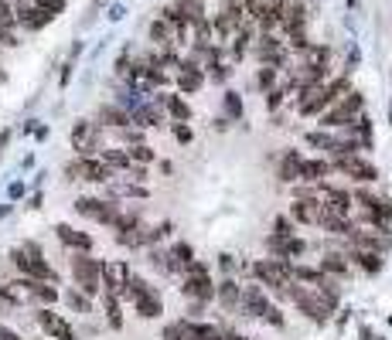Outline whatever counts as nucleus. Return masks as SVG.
Here are the masks:
<instances>
[{"instance_id":"obj_1","label":"nucleus","mask_w":392,"mask_h":340,"mask_svg":"<svg viewBox=\"0 0 392 340\" xmlns=\"http://www.w3.org/2000/svg\"><path fill=\"white\" fill-rule=\"evenodd\" d=\"M287 299H294L300 313H304L307 320H314V324H328L331 313H334V303H331L324 293H317L314 286H297V282H290Z\"/></svg>"},{"instance_id":"obj_2","label":"nucleus","mask_w":392,"mask_h":340,"mask_svg":"<svg viewBox=\"0 0 392 340\" xmlns=\"http://www.w3.org/2000/svg\"><path fill=\"white\" fill-rule=\"evenodd\" d=\"M123 296L133 303V307H137V313H140L143 320H157V317L164 313V299L154 293V286H150L147 279L133 276V272H130V279H126Z\"/></svg>"},{"instance_id":"obj_3","label":"nucleus","mask_w":392,"mask_h":340,"mask_svg":"<svg viewBox=\"0 0 392 340\" xmlns=\"http://www.w3.org/2000/svg\"><path fill=\"white\" fill-rule=\"evenodd\" d=\"M11 262L21 276L28 279H45V282H55V269L45 262V255H41V248L34 245V242H24L21 248L11 252Z\"/></svg>"},{"instance_id":"obj_4","label":"nucleus","mask_w":392,"mask_h":340,"mask_svg":"<svg viewBox=\"0 0 392 340\" xmlns=\"http://www.w3.org/2000/svg\"><path fill=\"white\" fill-rule=\"evenodd\" d=\"M361 106H365V95H361L359 89H348V92L334 102V109H324V112H321V126H324V129L351 126L355 123V116L361 112Z\"/></svg>"},{"instance_id":"obj_5","label":"nucleus","mask_w":392,"mask_h":340,"mask_svg":"<svg viewBox=\"0 0 392 340\" xmlns=\"http://www.w3.org/2000/svg\"><path fill=\"white\" fill-rule=\"evenodd\" d=\"M252 272H256V279L267 286V289H273V293L287 296L290 293V282H294V276H290V259H259V262L252 265Z\"/></svg>"},{"instance_id":"obj_6","label":"nucleus","mask_w":392,"mask_h":340,"mask_svg":"<svg viewBox=\"0 0 392 340\" xmlns=\"http://www.w3.org/2000/svg\"><path fill=\"white\" fill-rule=\"evenodd\" d=\"M72 276H76V286L86 296H96L99 286H103V262L93 259L89 252H76L72 255Z\"/></svg>"},{"instance_id":"obj_7","label":"nucleus","mask_w":392,"mask_h":340,"mask_svg":"<svg viewBox=\"0 0 392 340\" xmlns=\"http://www.w3.org/2000/svg\"><path fill=\"white\" fill-rule=\"evenodd\" d=\"M331 170L345 174L359 184H368V181H378V167L372 160H361L359 154H341V156H331Z\"/></svg>"},{"instance_id":"obj_8","label":"nucleus","mask_w":392,"mask_h":340,"mask_svg":"<svg viewBox=\"0 0 392 340\" xmlns=\"http://www.w3.org/2000/svg\"><path fill=\"white\" fill-rule=\"evenodd\" d=\"M65 174H68V181H89V184H110L113 177V170L96 156H78L72 164H65Z\"/></svg>"},{"instance_id":"obj_9","label":"nucleus","mask_w":392,"mask_h":340,"mask_svg":"<svg viewBox=\"0 0 392 340\" xmlns=\"http://www.w3.org/2000/svg\"><path fill=\"white\" fill-rule=\"evenodd\" d=\"M72 150L78 156H93L96 150H103V126L96 119H78L72 126Z\"/></svg>"},{"instance_id":"obj_10","label":"nucleus","mask_w":392,"mask_h":340,"mask_svg":"<svg viewBox=\"0 0 392 340\" xmlns=\"http://www.w3.org/2000/svg\"><path fill=\"white\" fill-rule=\"evenodd\" d=\"M348 245L351 248H368V252H389L392 248V232L389 225H382V228H365V225H355V232L348 235Z\"/></svg>"},{"instance_id":"obj_11","label":"nucleus","mask_w":392,"mask_h":340,"mask_svg":"<svg viewBox=\"0 0 392 340\" xmlns=\"http://www.w3.org/2000/svg\"><path fill=\"white\" fill-rule=\"evenodd\" d=\"M287 51H290V48L283 45L273 31H259V34H256V58H259V65L283 68V65H287Z\"/></svg>"},{"instance_id":"obj_12","label":"nucleus","mask_w":392,"mask_h":340,"mask_svg":"<svg viewBox=\"0 0 392 340\" xmlns=\"http://www.w3.org/2000/svg\"><path fill=\"white\" fill-rule=\"evenodd\" d=\"M14 4V21L24 28V31H41V28H48L55 17L48 14V11H41L34 0H11Z\"/></svg>"},{"instance_id":"obj_13","label":"nucleus","mask_w":392,"mask_h":340,"mask_svg":"<svg viewBox=\"0 0 392 340\" xmlns=\"http://www.w3.org/2000/svg\"><path fill=\"white\" fill-rule=\"evenodd\" d=\"M76 211H78L82 218L96 221V225H113V218L120 215V204L103 201V198H78V201H76Z\"/></svg>"},{"instance_id":"obj_14","label":"nucleus","mask_w":392,"mask_h":340,"mask_svg":"<svg viewBox=\"0 0 392 340\" xmlns=\"http://www.w3.org/2000/svg\"><path fill=\"white\" fill-rule=\"evenodd\" d=\"M328 215H331V211L317 201V198H300V201L290 204V218L300 221V225H314V228H321Z\"/></svg>"},{"instance_id":"obj_15","label":"nucleus","mask_w":392,"mask_h":340,"mask_svg":"<svg viewBox=\"0 0 392 340\" xmlns=\"http://www.w3.org/2000/svg\"><path fill=\"white\" fill-rule=\"evenodd\" d=\"M34 320H38V326H41L45 334H51L55 340H78V337H76V330L68 326V320H65L62 313H55V309L41 307L38 313H34Z\"/></svg>"},{"instance_id":"obj_16","label":"nucleus","mask_w":392,"mask_h":340,"mask_svg":"<svg viewBox=\"0 0 392 340\" xmlns=\"http://www.w3.org/2000/svg\"><path fill=\"white\" fill-rule=\"evenodd\" d=\"M307 4H300V0H283V11H280V28L283 31H304L307 28Z\"/></svg>"},{"instance_id":"obj_17","label":"nucleus","mask_w":392,"mask_h":340,"mask_svg":"<svg viewBox=\"0 0 392 340\" xmlns=\"http://www.w3.org/2000/svg\"><path fill=\"white\" fill-rule=\"evenodd\" d=\"M202 85H205V68L188 62V58H181V65H177V89L185 95H191V92H198Z\"/></svg>"},{"instance_id":"obj_18","label":"nucleus","mask_w":392,"mask_h":340,"mask_svg":"<svg viewBox=\"0 0 392 340\" xmlns=\"http://www.w3.org/2000/svg\"><path fill=\"white\" fill-rule=\"evenodd\" d=\"M126 279H130V265L126 262H103V286H106V293H116L123 296L126 289Z\"/></svg>"},{"instance_id":"obj_19","label":"nucleus","mask_w":392,"mask_h":340,"mask_svg":"<svg viewBox=\"0 0 392 340\" xmlns=\"http://www.w3.org/2000/svg\"><path fill=\"white\" fill-rule=\"evenodd\" d=\"M147 34H150V41H154L157 48H181V45H185V41H181V34L174 31L164 17H154V21H150V28H147Z\"/></svg>"},{"instance_id":"obj_20","label":"nucleus","mask_w":392,"mask_h":340,"mask_svg":"<svg viewBox=\"0 0 392 340\" xmlns=\"http://www.w3.org/2000/svg\"><path fill=\"white\" fill-rule=\"evenodd\" d=\"M181 293L188 299H198V303H208L215 296V286H212V276H185L181 282Z\"/></svg>"},{"instance_id":"obj_21","label":"nucleus","mask_w":392,"mask_h":340,"mask_svg":"<svg viewBox=\"0 0 392 340\" xmlns=\"http://www.w3.org/2000/svg\"><path fill=\"white\" fill-rule=\"evenodd\" d=\"M269 296L263 286H246L242 296H239V307L246 309V317H263V309H267Z\"/></svg>"},{"instance_id":"obj_22","label":"nucleus","mask_w":392,"mask_h":340,"mask_svg":"<svg viewBox=\"0 0 392 340\" xmlns=\"http://www.w3.org/2000/svg\"><path fill=\"white\" fill-rule=\"evenodd\" d=\"M348 259L359 265L361 272H368V276H378V272L386 269V259H382V252H368V248H351V252H348Z\"/></svg>"},{"instance_id":"obj_23","label":"nucleus","mask_w":392,"mask_h":340,"mask_svg":"<svg viewBox=\"0 0 392 340\" xmlns=\"http://www.w3.org/2000/svg\"><path fill=\"white\" fill-rule=\"evenodd\" d=\"M55 235H58V242L68 248H76V252H93V235L78 232L72 225H55Z\"/></svg>"},{"instance_id":"obj_24","label":"nucleus","mask_w":392,"mask_h":340,"mask_svg":"<svg viewBox=\"0 0 392 340\" xmlns=\"http://www.w3.org/2000/svg\"><path fill=\"white\" fill-rule=\"evenodd\" d=\"M96 123L113 126V129H123V126H130V112H126L123 106H116V102H106V106L96 109Z\"/></svg>"},{"instance_id":"obj_25","label":"nucleus","mask_w":392,"mask_h":340,"mask_svg":"<svg viewBox=\"0 0 392 340\" xmlns=\"http://www.w3.org/2000/svg\"><path fill=\"white\" fill-rule=\"evenodd\" d=\"M317 269H321L324 276L338 279V282L351 276V265H348V259H345V255H341V252H328V255H324V259L317 262Z\"/></svg>"},{"instance_id":"obj_26","label":"nucleus","mask_w":392,"mask_h":340,"mask_svg":"<svg viewBox=\"0 0 392 340\" xmlns=\"http://www.w3.org/2000/svg\"><path fill=\"white\" fill-rule=\"evenodd\" d=\"M331 174V164L328 160H300V181H307V184H321L324 177Z\"/></svg>"},{"instance_id":"obj_27","label":"nucleus","mask_w":392,"mask_h":340,"mask_svg":"<svg viewBox=\"0 0 392 340\" xmlns=\"http://www.w3.org/2000/svg\"><path fill=\"white\" fill-rule=\"evenodd\" d=\"M300 160H304V156H300L297 150L283 154L280 167H277V177H280L283 184H297V181H300Z\"/></svg>"},{"instance_id":"obj_28","label":"nucleus","mask_w":392,"mask_h":340,"mask_svg":"<svg viewBox=\"0 0 392 340\" xmlns=\"http://www.w3.org/2000/svg\"><path fill=\"white\" fill-rule=\"evenodd\" d=\"M157 102L160 106H167V112H171L177 123H188L191 119V106L181 99V95H171V92H157Z\"/></svg>"},{"instance_id":"obj_29","label":"nucleus","mask_w":392,"mask_h":340,"mask_svg":"<svg viewBox=\"0 0 392 340\" xmlns=\"http://www.w3.org/2000/svg\"><path fill=\"white\" fill-rule=\"evenodd\" d=\"M215 296H219V303L225 309H235V307H239V296H242V289H239V282L229 276V279H222L219 286H215Z\"/></svg>"},{"instance_id":"obj_30","label":"nucleus","mask_w":392,"mask_h":340,"mask_svg":"<svg viewBox=\"0 0 392 340\" xmlns=\"http://www.w3.org/2000/svg\"><path fill=\"white\" fill-rule=\"evenodd\" d=\"M130 123L140 126V129H150V126H160V109L154 106H137L130 112Z\"/></svg>"},{"instance_id":"obj_31","label":"nucleus","mask_w":392,"mask_h":340,"mask_svg":"<svg viewBox=\"0 0 392 340\" xmlns=\"http://www.w3.org/2000/svg\"><path fill=\"white\" fill-rule=\"evenodd\" d=\"M304 143L314 147V150H324V154H334V150H338V137H331L324 129H311V133L304 137Z\"/></svg>"},{"instance_id":"obj_32","label":"nucleus","mask_w":392,"mask_h":340,"mask_svg":"<svg viewBox=\"0 0 392 340\" xmlns=\"http://www.w3.org/2000/svg\"><path fill=\"white\" fill-rule=\"evenodd\" d=\"M99 160L110 170H130V164H133V160H130V150H120V147H116V150H106V147H103V150H99Z\"/></svg>"},{"instance_id":"obj_33","label":"nucleus","mask_w":392,"mask_h":340,"mask_svg":"<svg viewBox=\"0 0 392 340\" xmlns=\"http://www.w3.org/2000/svg\"><path fill=\"white\" fill-rule=\"evenodd\" d=\"M103 303H106V317H110V326H113V330H120V326H123V309H120V296H116V293H106V296H103Z\"/></svg>"},{"instance_id":"obj_34","label":"nucleus","mask_w":392,"mask_h":340,"mask_svg":"<svg viewBox=\"0 0 392 340\" xmlns=\"http://www.w3.org/2000/svg\"><path fill=\"white\" fill-rule=\"evenodd\" d=\"M277 72L280 68H273V65H259V72H256V85L267 92V89H273L277 85Z\"/></svg>"},{"instance_id":"obj_35","label":"nucleus","mask_w":392,"mask_h":340,"mask_svg":"<svg viewBox=\"0 0 392 340\" xmlns=\"http://www.w3.org/2000/svg\"><path fill=\"white\" fill-rule=\"evenodd\" d=\"M130 160H133V164H154L157 156L147 143H133V147H130Z\"/></svg>"},{"instance_id":"obj_36","label":"nucleus","mask_w":392,"mask_h":340,"mask_svg":"<svg viewBox=\"0 0 392 340\" xmlns=\"http://www.w3.org/2000/svg\"><path fill=\"white\" fill-rule=\"evenodd\" d=\"M174 4H177V7H181V11L188 14L191 24H195L198 17H205V4H202V0H174Z\"/></svg>"},{"instance_id":"obj_37","label":"nucleus","mask_w":392,"mask_h":340,"mask_svg":"<svg viewBox=\"0 0 392 340\" xmlns=\"http://www.w3.org/2000/svg\"><path fill=\"white\" fill-rule=\"evenodd\" d=\"M160 340H191L188 337V324H185V320L167 324V326H164V334H160Z\"/></svg>"},{"instance_id":"obj_38","label":"nucleus","mask_w":392,"mask_h":340,"mask_svg":"<svg viewBox=\"0 0 392 340\" xmlns=\"http://www.w3.org/2000/svg\"><path fill=\"white\" fill-rule=\"evenodd\" d=\"M14 4H11V0H0V28H4V31H14Z\"/></svg>"},{"instance_id":"obj_39","label":"nucleus","mask_w":392,"mask_h":340,"mask_svg":"<svg viewBox=\"0 0 392 340\" xmlns=\"http://www.w3.org/2000/svg\"><path fill=\"white\" fill-rule=\"evenodd\" d=\"M65 299H68V307L78 309V313H89V296L82 293V289H72V293H65Z\"/></svg>"},{"instance_id":"obj_40","label":"nucleus","mask_w":392,"mask_h":340,"mask_svg":"<svg viewBox=\"0 0 392 340\" xmlns=\"http://www.w3.org/2000/svg\"><path fill=\"white\" fill-rule=\"evenodd\" d=\"M225 112L232 119H242V99H239V92H225Z\"/></svg>"},{"instance_id":"obj_41","label":"nucleus","mask_w":392,"mask_h":340,"mask_svg":"<svg viewBox=\"0 0 392 340\" xmlns=\"http://www.w3.org/2000/svg\"><path fill=\"white\" fill-rule=\"evenodd\" d=\"M259 320H267L269 326H277V330H280V326H283V313H280V307L267 303V309H263V317H259Z\"/></svg>"},{"instance_id":"obj_42","label":"nucleus","mask_w":392,"mask_h":340,"mask_svg":"<svg viewBox=\"0 0 392 340\" xmlns=\"http://www.w3.org/2000/svg\"><path fill=\"white\" fill-rule=\"evenodd\" d=\"M181 272H185V276H208V272H212V265L202 262V259H191V262L185 265Z\"/></svg>"},{"instance_id":"obj_43","label":"nucleus","mask_w":392,"mask_h":340,"mask_svg":"<svg viewBox=\"0 0 392 340\" xmlns=\"http://www.w3.org/2000/svg\"><path fill=\"white\" fill-rule=\"evenodd\" d=\"M41 11H48L51 17H58V14H65V0H34Z\"/></svg>"},{"instance_id":"obj_44","label":"nucleus","mask_w":392,"mask_h":340,"mask_svg":"<svg viewBox=\"0 0 392 340\" xmlns=\"http://www.w3.org/2000/svg\"><path fill=\"white\" fill-rule=\"evenodd\" d=\"M273 235H294V221L287 215H280L277 221H273Z\"/></svg>"},{"instance_id":"obj_45","label":"nucleus","mask_w":392,"mask_h":340,"mask_svg":"<svg viewBox=\"0 0 392 340\" xmlns=\"http://www.w3.org/2000/svg\"><path fill=\"white\" fill-rule=\"evenodd\" d=\"M120 137H123V143H130V147H133V143H143V133H140V129H133V123L123 126V129H120Z\"/></svg>"},{"instance_id":"obj_46","label":"nucleus","mask_w":392,"mask_h":340,"mask_svg":"<svg viewBox=\"0 0 392 340\" xmlns=\"http://www.w3.org/2000/svg\"><path fill=\"white\" fill-rule=\"evenodd\" d=\"M174 139H177V143H191V126L188 123H174Z\"/></svg>"},{"instance_id":"obj_47","label":"nucleus","mask_w":392,"mask_h":340,"mask_svg":"<svg viewBox=\"0 0 392 340\" xmlns=\"http://www.w3.org/2000/svg\"><path fill=\"white\" fill-rule=\"evenodd\" d=\"M267 95H269V99H267V106H269V109H277V106H280V102H283V95H287V89H277V85H273V89H267Z\"/></svg>"},{"instance_id":"obj_48","label":"nucleus","mask_w":392,"mask_h":340,"mask_svg":"<svg viewBox=\"0 0 392 340\" xmlns=\"http://www.w3.org/2000/svg\"><path fill=\"white\" fill-rule=\"evenodd\" d=\"M219 265H222V269H225V272H229V276H232V269H235V255H229V252H222V255H219Z\"/></svg>"},{"instance_id":"obj_49","label":"nucleus","mask_w":392,"mask_h":340,"mask_svg":"<svg viewBox=\"0 0 392 340\" xmlns=\"http://www.w3.org/2000/svg\"><path fill=\"white\" fill-rule=\"evenodd\" d=\"M0 340H21V337H17V334L11 330V326H4V324H0Z\"/></svg>"},{"instance_id":"obj_50","label":"nucleus","mask_w":392,"mask_h":340,"mask_svg":"<svg viewBox=\"0 0 392 340\" xmlns=\"http://www.w3.org/2000/svg\"><path fill=\"white\" fill-rule=\"evenodd\" d=\"M222 340H249V337H242V334H235V330H222Z\"/></svg>"},{"instance_id":"obj_51","label":"nucleus","mask_w":392,"mask_h":340,"mask_svg":"<svg viewBox=\"0 0 392 340\" xmlns=\"http://www.w3.org/2000/svg\"><path fill=\"white\" fill-rule=\"evenodd\" d=\"M7 139H11V133H7V129H4V133H0V150H4V147H7Z\"/></svg>"},{"instance_id":"obj_52","label":"nucleus","mask_w":392,"mask_h":340,"mask_svg":"<svg viewBox=\"0 0 392 340\" xmlns=\"http://www.w3.org/2000/svg\"><path fill=\"white\" fill-rule=\"evenodd\" d=\"M389 119H392V109H389Z\"/></svg>"}]
</instances>
